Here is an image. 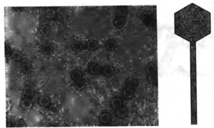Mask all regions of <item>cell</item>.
Masks as SVG:
<instances>
[{"mask_svg": "<svg viewBox=\"0 0 214 128\" xmlns=\"http://www.w3.org/2000/svg\"><path fill=\"white\" fill-rule=\"evenodd\" d=\"M89 71L93 75H97L101 71V67L97 64L92 63L89 66Z\"/></svg>", "mask_w": 214, "mask_h": 128, "instance_id": "cell-1", "label": "cell"}, {"mask_svg": "<svg viewBox=\"0 0 214 128\" xmlns=\"http://www.w3.org/2000/svg\"><path fill=\"white\" fill-rule=\"evenodd\" d=\"M71 78L74 82L82 80L83 72L80 70H74L71 72Z\"/></svg>", "mask_w": 214, "mask_h": 128, "instance_id": "cell-2", "label": "cell"}, {"mask_svg": "<svg viewBox=\"0 0 214 128\" xmlns=\"http://www.w3.org/2000/svg\"><path fill=\"white\" fill-rule=\"evenodd\" d=\"M125 22H126V19H125L124 16H116V18L114 21V24L116 28H121L124 27Z\"/></svg>", "mask_w": 214, "mask_h": 128, "instance_id": "cell-3", "label": "cell"}, {"mask_svg": "<svg viewBox=\"0 0 214 128\" xmlns=\"http://www.w3.org/2000/svg\"><path fill=\"white\" fill-rule=\"evenodd\" d=\"M38 104L41 107H43V108H47L51 104V100L48 98L47 96H41L38 98Z\"/></svg>", "mask_w": 214, "mask_h": 128, "instance_id": "cell-4", "label": "cell"}, {"mask_svg": "<svg viewBox=\"0 0 214 128\" xmlns=\"http://www.w3.org/2000/svg\"><path fill=\"white\" fill-rule=\"evenodd\" d=\"M100 121L104 124H108L111 121V116L110 114L106 112L102 113L100 116Z\"/></svg>", "mask_w": 214, "mask_h": 128, "instance_id": "cell-5", "label": "cell"}, {"mask_svg": "<svg viewBox=\"0 0 214 128\" xmlns=\"http://www.w3.org/2000/svg\"><path fill=\"white\" fill-rule=\"evenodd\" d=\"M34 94H35V90L30 86H27V87H25L24 90H23V96L26 98L30 99L31 98H33Z\"/></svg>", "mask_w": 214, "mask_h": 128, "instance_id": "cell-6", "label": "cell"}, {"mask_svg": "<svg viewBox=\"0 0 214 128\" xmlns=\"http://www.w3.org/2000/svg\"><path fill=\"white\" fill-rule=\"evenodd\" d=\"M116 116L119 117L120 119H124L126 118L127 115V113H128V111L127 109L124 108V107H121L119 109H117L116 111Z\"/></svg>", "mask_w": 214, "mask_h": 128, "instance_id": "cell-7", "label": "cell"}, {"mask_svg": "<svg viewBox=\"0 0 214 128\" xmlns=\"http://www.w3.org/2000/svg\"><path fill=\"white\" fill-rule=\"evenodd\" d=\"M86 48L90 51H95L98 48L99 45L97 41L95 40H90L85 44Z\"/></svg>", "mask_w": 214, "mask_h": 128, "instance_id": "cell-8", "label": "cell"}, {"mask_svg": "<svg viewBox=\"0 0 214 128\" xmlns=\"http://www.w3.org/2000/svg\"><path fill=\"white\" fill-rule=\"evenodd\" d=\"M123 100L120 98H115L112 100L111 102V106L114 109H119L123 106Z\"/></svg>", "mask_w": 214, "mask_h": 128, "instance_id": "cell-9", "label": "cell"}, {"mask_svg": "<svg viewBox=\"0 0 214 128\" xmlns=\"http://www.w3.org/2000/svg\"><path fill=\"white\" fill-rule=\"evenodd\" d=\"M138 84H139V83H138V81L136 79L133 78H129L126 82V88L131 89L134 90L137 87Z\"/></svg>", "mask_w": 214, "mask_h": 128, "instance_id": "cell-10", "label": "cell"}, {"mask_svg": "<svg viewBox=\"0 0 214 128\" xmlns=\"http://www.w3.org/2000/svg\"><path fill=\"white\" fill-rule=\"evenodd\" d=\"M106 47L109 51H114L116 47V41L114 39H109L106 41Z\"/></svg>", "mask_w": 214, "mask_h": 128, "instance_id": "cell-11", "label": "cell"}, {"mask_svg": "<svg viewBox=\"0 0 214 128\" xmlns=\"http://www.w3.org/2000/svg\"><path fill=\"white\" fill-rule=\"evenodd\" d=\"M51 27L47 25H42L40 27V33L43 36H48L51 34Z\"/></svg>", "mask_w": 214, "mask_h": 128, "instance_id": "cell-12", "label": "cell"}, {"mask_svg": "<svg viewBox=\"0 0 214 128\" xmlns=\"http://www.w3.org/2000/svg\"><path fill=\"white\" fill-rule=\"evenodd\" d=\"M103 74L106 76V77H111L113 75L114 72V70L113 67L109 66V65H107L103 68L102 70Z\"/></svg>", "mask_w": 214, "mask_h": 128, "instance_id": "cell-13", "label": "cell"}, {"mask_svg": "<svg viewBox=\"0 0 214 128\" xmlns=\"http://www.w3.org/2000/svg\"><path fill=\"white\" fill-rule=\"evenodd\" d=\"M135 95V91L131 89L126 88L123 91V96L127 99H130L133 97Z\"/></svg>", "mask_w": 214, "mask_h": 128, "instance_id": "cell-14", "label": "cell"}, {"mask_svg": "<svg viewBox=\"0 0 214 128\" xmlns=\"http://www.w3.org/2000/svg\"><path fill=\"white\" fill-rule=\"evenodd\" d=\"M42 51L45 54H51L53 52V47L51 43H46L42 47Z\"/></svg>", "mask_w": 214, "mask_h": 128, "instance_id": "cell-15", "label": "cell"}, {"mask_svg": "<svg viewBox=\"0 0 214 128\" xmlns=\"http://www.w3.org/2000/svg\"><path fill=\"white\" fill-rule=\"evenodd\" d=\"M21 69H22V70L23 72L25 73V74H28L32 70V66H31L30 64L23 63L21 66Z\"/></svg>", "mask_w": 214, "mask_h": 128, "instance_id": "cell-16", "label": "cell"}, {"mask_svg": "<svg viewBox=\"0 0 214 128\" xmlns=\"http://www.w3.org/2000/svg\"><path fill=\"white\" fill-rule=\"evenodd\" d=\"M12 58L14 61L18 62V61L22 60V58H23V55L20 52L16 51L13 52V53H12Z\"/></svg>", "mask_w": 214, "mask_h": 128, "instance_id": "cell-17", "label": "cell"}, {"mask_svg": "<svg viewBox=\"0 0 214 128\" xmlns=\"http://www.w3.org/2000/svg\"><path fill=\"white\" fill-rule=\"evenodd\" d=\"M127 14V9L126 8L124 7H121L118 8V9L116 10V16H126Z\"/></svg>", "mask_w": 214, "mask_h": 128, "instance_id": "cell-18", "label": "cell"}, {"mask_svg": "<svg viewBox=\"0 0 214 128\" xmlns=\"http://www.w3.org/2000/svg\"><path fill=\"white\" fill-rule=\"evenodd\" d=\"M22 107L25 109H28L30 108L31 106H32V102H31L30 98H25L24 100L22 101Z\"/></svg>", "mask_w": 214, "mask_h": 128, "instance_id": "cell-19", "label": "cell"}, {"mask_svg": "<svg viewBox=\"0 0 214 128\" xmlns=\"http://www.w3.org/2000/svg\"><path fill=\"white\" fill-rule=\"evenodd\" d=\"M72 48L74 51H79L83 49V45L81 42H74L72 45Z\"/></svg>", "mask_w": 214, "mask_h": 128, "instance_id": "cell-20", "label": "cell"}, {"mask_svg": "<svg viewBox=\"0 0 214 128\" xmlns=\"http://www.w3.org/2000/svg\"><path fill=\"white\" fill-rule=\"evenodd\" d=\"M85 82L84 80H80V81H78V82H74V85L75 87H77V89H78L79 90H82L83 89V88L85 87Z\"/></svg>", "mask_w": 214, "mask_h": 128, "instance_id": "cell-21", "label": "cell"}, {"mask_svg": "<svg viewBox=\"0 0 214 128\" xmlns=\"http://www.w3.org/2000/svg\"><path fill=\"white\" fill-rule=\"evenodd\" d=\"M5 52L6 54H9L11 53V48H10V47L9 45H8L7 44H5Z\"/></svg>", "mask_w": 214, "mask_h": 128, "instance_id": "cell-22", "label": "cell"}]
</instances>
